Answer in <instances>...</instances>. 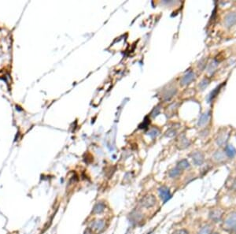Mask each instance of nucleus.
<instances>
[{
  "mask_svg": "<svg viewBox=\"0 0 236 234\" xmlns=\"http://www.w3.org/2000/svg\"><path fill=\"white\" fill-rule=\"evenodd\" d=\"M223 228L228 231L236 232V212L228 214L223 222Z\"/></svg>",
  "mask_w": 236,
  "mask_h": 234,
  "instance_id": "f257e3e1",
  "label": "nucleus"
},
{
  "mask_svg": "<svg viewBox=\"0 0 236 234\" xmlns=\"http://www.w3.org/2000/svg\"><path fill=\"white\" fill-rule=\"evenodd\" d=\"M157 199L153 195H147L144 197H143L140 201V204L144 208H150L153 207V206L156 205Z\"/></svg>",
  "mask_w": 236,
  "mask_h": 234,
  "instance_id": "f03ea898",
  "label": "nucleus"
},
{
  "mask_svg": "<svg viewBox=\"0 0 236 234\" xmlns=\"http://www.w3.org/2000/svg\"><path fill=\"white\" fill-rule=\"evenodd\" d=\"M105 228H106V221L102 220V219L94 221L91 225V230L97 232H102Z\"/></svg>",
  "mask_w": 236,
  "mask_h": 234,
  "instance_id": "7ed1b4c3",
  "label": "nucleus"
},
{
  "mask_svg": "<svg viewBox=\"0 0 236 234\" xmlns=\"http://www.w3.org/2000/svg\"><path fill=\"white\" fill-rule=\"evenodd\" d=\"M223 215H224V211H223V210L219 208L214 209V210L211 211L210 213H209V218L214 222H218L219 221H220Z\"/></svg>",
  "mask_w": 236,
  "mask_h": 234,
  "instance_id": "20e7f679",
  "label": "nucleus"
},
{
  "mask_svg": "<svg viewBox=\"0 0 236 234\" xmlns=\"http://www.w3.org/2000/svg\"><path fill=\"white\" fill-rule=\"evenodd\" d=\"M159 195H160L161 199L164 201V202H167L169 199L171 198V192L169 188L166 186H161L158 189Z\"/></svg>",
  "mask_w": 236,
  "mask_h": 234,
  "instance_id": "39448f33",
  "label": "nucleus"
},
{
  "mask_svg": "<svg viewBox=\"0 0 236 234\" xmlns=\"http://www.w3.org/2000/svg\"><path fill=\"white\" fill-rule=\"evenodd\" d=\"M194 77H195V75H194V73L190 71L189 73H187V74L184 75V77L182 78V80H181V84H182V85L189 84L193 80H194Z\"/></svg>",
  "mask_w": 236,
  "mask_h": 234,
  "instance_id": "423d86ee",
  "label": "nucleus"
},
{
  "mask_svg": "<svg viewBox=\"0 0 236 234\" xmlns=\"http://www.w3.org/2000/svg\"><path fill=\"white\" fill-rule=\"evenodd\" d=\"M192 159L193 162H194V164L197 166L202 165V163L204 162V156H203L202 154L198 152L193 154Z\"/></svg>",
  "mask_w": 236,
  "mask_h": 234,
  "instance_id": "0eeeda50",
  "label": "nucleus"
},
{
  "mask_svg": "<svg viewBox=\"0 0 236 234\" xmlns=\"http://www.w3.org/2000/svg\"><path fill=\"white\" fill-rule=\"evenodd\" d=\"M236 22V14L235 13H231V14H228L226 16L225 19H224V23L228 27L233 26Z\"/></svg>",
  "mask_w": 236,
  "mask_h": 234,
  "instance_id": "6e6552de",
  "label": "nucleus"
},
{
  "mask_svg": "<svg viewBox=\"0 0 236 234\" xmlns=\"http://www.w3.org/2000/svg\"><path fill=\"white\" fill-rule=\"evenodd\" d=\"M105 209H106V205H105V204L99 202L95 204L94 207H93L92 213L94 214H100L105 211Z\"/></svg>",
  "mask_w": 236,
  "mask_h": 234,
  "instance_id": "1a4fd4ad",
  "label": "nucleus"
},
{
  "mask_svg": "<svg viewBox=\"0 0 236 234\" xmlns=\"http://www.w3.org/2000/svg\"><path fill=\"white\" fill-rule=\"evenodd\" d=\"M212 227L211 225H206L199 230L197 234H212Z\"/></svg>",
  "mask_w": 236,
  "mask_h": 234,
  "instance_id": "9d476101",
  "label": "nucleus"
},
{
  "mask_svg": "<svg viewBox=\"0 0 236 234\" xmlns=\"http://www.w3.org/2000/svg\"><path fill=\"white\" fill-rule=\"evenodd\" d=\"M209 112L202 115V116H201V118H200V119H199V121H198L199 126H202V125H204L205 124H206V123L208 122V121H209Z\"/></svg>",
  "mask_w": 236,
  "mask_h": 234,
  "instance_id": "9b49d317",
  "label": "nucleus"
},
{
  "mask_svg": "<svg viewBox=\"0 0 236 234\" xmlns=\"http://www.w3.org/2000/svg\"><path fill=\"white\" fill-rule=\"evenodd\" d=\"M176 167L177 168H179L180 170H185V169H187V168H189V167H190V164H189L187 160L184 159V160H181L180 162L177 164Z\"/></svg>",
  "mask_w": 236,
  "mask_h": 234,
  "instance_id": "f8f14e48",
  "label": "nucleus"
},
{
  "mask_svg": "<svg viewBox=\"0 0 236 234\" xmlns=\"http://www.w3.org/2000/svg\"><path fill=\"white\" fill-rule=\"evenodd\" d=\"M181 171H182V170H180L179 168L175 167V168L172 169V170H171L170 171H169V176H170V177H172V178H175V177H177L178 176L180 175Z\"/></svg>",
  "mask_w": 236,
  "mask_h": 234,
  "instance_id": "ddd939ff",
  "label": "nucleus"
},
{
  "mask_svg": "<svg viewBox=\"0 0 236 234\" xmlns=\"http://www.w3.org/2000/svg\"><path fill=\"white\" fill-rule=\"evenodd\" d=\"M225 152H226L227 155H228V157H231V158L234 157V155L236 154L235 149L231 146H227L226 148H225Z\"/></svg>",
  "mask_w": 236,
  "mask_h": 234,
  "instance_id": "4468645a",
  "label": "nucleus"
},
{
  "mask_svg": "<svg viewBox=\"0 0 236 234\" xmlns=\"http://www.w3.org/2000/svg\"><path fill=\"white\" fill-rule=\"evenodd\" d=\"M214 158L216 161H222L224 159V155L220 152H216V153L214 155Z\"/></svg>",
  "mask_w": 236,
  "mask_h": 234,
  "instance_id": "2eb2a0df",
  "label": "nucleus"
},
{
  "mask_svg": "<svg viewBox=\"0 0 236 234\" xmlns=\"http://www.w3.org/2000/svg\"><path fill=\"white\" fill-rule=\"evenodd\" d=\"M149 135H150L151 137H155L158 135V130L156 129H153L150 132H149Z\"/></svg>",
  "mask_w": 236,
  "mask_h": 234,
  "instance_id": "dca6fc26",
  "label": "nucleus"
},
{
  "mask_svg": "<svg viewBox=\"0 0 236 234\" xmlns=\"http://www.w3.org/2000/svg\"><path fill=\"white\" fill-rule=\"evenodd\" d=\"M208 84H209V81H208V80H206V79H204L202 81V82H201L200 85L199 86L201 87L202 90H204V88H206Z\"/></svg>",
  "mask_w": 236,
  "mask_h": 234,
  "instance_id": "f3484780",
  "label": "nucleus"
},
{
  "mask_svg": "<svg viewBox=\"0 0 236 234\" xmlns=\"http://www.w3.org/2000/svg\"><path fill=\"white\" fill-rule=\"evenodd\" d=\"M172 234H189L188 231L186 230V229H177L175 232H172Z\"/></svg>",
  "mask_w": 236,
  "mask_h": 234,
  "instance_id": "a211bd4d",
  "label": "nucleus"
},
{
  "mask_svg": "<svg viewBox=\"0 0 236 234\" xmlns=\"http://www.w3.org/2000/svg\"><path fill=\"white\" fill-rule=\"evenodd\" d=\"M148 124H149V121H148V120H147V118H146L145 121H144L143 122V124H142V125H139V128L140 129L147 128V125H148Z\"/></svg>",
  "mask_w": 236,
  "mask_h": 234,
  "instance_id": "6ab92c4d",
  "label": "nucleus"
},
{
  "mask_svg": "<svg viewBox=\"0 0 236 234\" xmlns=\"http://www.w3.org/2000/svg\"><path fill=\"white\" fill-rule=\"evenodd\" d=\"M84 234H93V231L91 230V228H88V229L85 230Z\"/></svg>",
  "mask_w": 236,
  "mask_h": 234,
  "instance_id": "aec40b11",
  "label": "nucleus"
},
{
  "mask_svg": "<svg viewBox=\"0 0 236 234\" xmlns=\"http://www.w3.org/2000/svg\"><path fill=\"white\" fill-rule=\"evenodd\" d=\"M232 188L234 189V190H236V178L234 179V182H233V185H232Z\"/></svg>",
  "mask_w": 236,
  "mask_h": 234,
  "instance_id": "412c9836",
  "label": "nucleus"
},
{
  "mask_svg": "<svg viewBox=\"0 0 236 234\" xmlns=\"http://www.w3.org/2000/svg\"><path fill=\"white\" fill-rule=\"evenodd\" d=\"M212 234H220V233H217V232H215V233H212Z\"/></svg>",
  "mask_w": 236,
  "mask_h": 234,
  "instance_id": "4be33fe9",
  "label": "nucleus"
}]
</instances>
